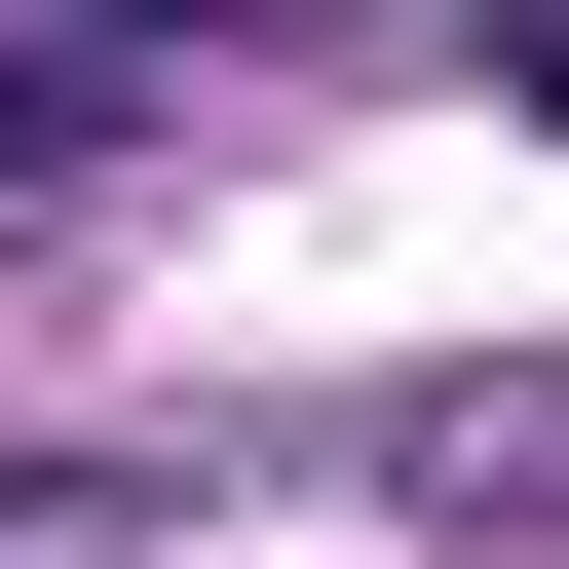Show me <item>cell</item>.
Here are the masks:
<instances>
[{"label": "cell", "instance_id": "1", "mask_svg": "<svg viewBox=\"0 0 569 569\" xmlns=\"http://www.w3.org/2000/svg\"><path fill=\"white\" fill-rule=\"evenodd\" d=\"M77 152H114V77H77V39H39V77H0V190H77Z\"/></svg>", "mask_w": 569, "mask_h": 569}, {"label": "cell", "instance_id": "2", "mask_svg": "<svg viewBox=\"0 0 569 569\" xmlns=\"http://www.w3.org/2000/svg\"><path fill=\"white\" fill-rule=\"evenodd\" d=\"M77 39H228V0H77Z\"/></svg>", "mask_w": 569, "mask_h": 569}]
</instances>
